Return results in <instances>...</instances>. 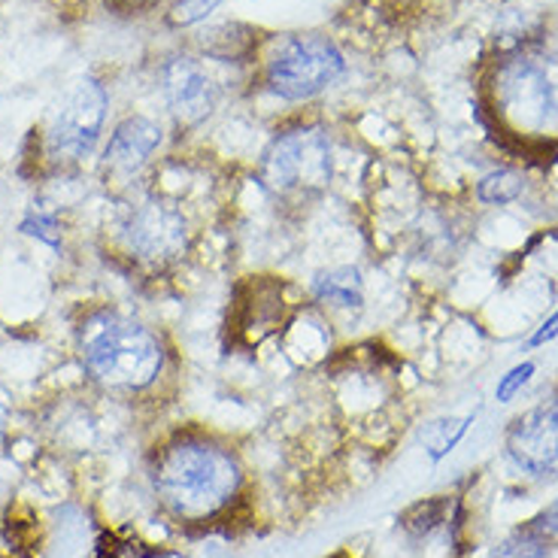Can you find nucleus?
I'll use <instances>...</instances> for the list:
<instances>
[{"instance_id":"f257e3e1","label":"nucleus","mask_w":558,"mask_h":558,"mask_svg":"<svg viewBox=\"0 0 558 558\" xmlns=\"http://www.w3.org/2000/svg\"><path fill=\"white\" fill-rule=\"evenodd\" d=\"M149 483L161 510L182 525H213L243 501L246 464L225 437L185 425L149 459Z\"/></svg>"},{"instance_id":"f03ea898","label":"nucleus","mask_w":558,"mask_h":558,"mask_svg":"<svg viewBox=\"0 0 558 558\" xmlns=\"http://www.w3.org/2000/svg\"><path fill=\"white\" fill-rule=\"evenodd\" d=\"M76 349L92 383L122 398L155 391L173 367L165 337L119 310L88 313L76 328Z\"/></svg>"},{"instance_id":"7ed1b4c3","label":"nucleus","mask_w":558,"mask_h":558,"mask_svg":"<svg viewBox=\"0 0 558 558\" xmlns=\"http://www.w3.org/2000/svg\"><path fill=\"white\" fill-rule=\"evenodd\" d=\"M495 125L522 146L558 143V46H519L495 61L486 80Z\"/></svg>"},{"instance_id":"20e7f679","label":"nucleus","mask_w":558,"mask_h":558,"mask_svg":"<svg viewBox=\"0 0 558 558\" xmlns=\"http://www.w3.org/2000/svg\"><path fill=\"white\" fill-rule=\"evenodd\" d=\"M258 182L279 207H310L335 182V140L316 122L277 131L258 158Z\"/></svg>"},{"instance_id":"39448f33","label":"nucleus","mask_w":558,"mask_h":558,"mask_svg":"<svg viewBox=\"0 0 558 558\" xmlns=\"http://www.w3.org/2000/svg\"><path fill=\"white\" fill-rule=\"evenodd\" d=\"M347 58L325 34H282L262 58V85L286 104L319 98L343 76Z\"/></svg>"},{"instance_id":"423d86ee","label":"nucleus","mask_w":558,"mask_h":558,"mask_svg":"<svg viewBox=\"0 0 558 558\" xmlns=\"http://www.w3.org/2000/svg\"><path fill=\"white\" fill-rule=\"evenodd\" d=\"M119 238L134 265L161 274L189 258L195 228L177 197L149 189L128 207Z\"/></svg>"},{"instance_id":"0eeeda50","label":"nucleus","mask_w":558,"mask_h":558,"mask_svg":"<svg viewBox=\"0 0 558 558\" xmlns=\"http://www.w3.org/2000/svg\"><path fill=\"white\" fill-rule=\"evenodd\" d=\"M110 95L100 80L85 76L68 92V98L52 112L43 134V158L58 170H70L92 158L104 134Z\"/></svg>"},{"instance_id":"6e6552de","label":"nucleus","mask_w":558,"mask_h":558,"mask_svg":"<svg viewBox=\"0 0 558 558\" xmlns=\"http://www.w3.org/2000/svg\"><path fill=\"white\" fill-rule=\"evenodd\" d=\"M504 449L522 474L558 480V389L510 422Z\"/></svg>"},{"instance_id":"1a4fd4ad","label":"nucleus","mask_w":558,"mask_h":558,"mask_svg":"<svg viewBox=\"0 0 558 558\" xmlns=\"http://www.w3.org/2000/svg\"><path fill=\"white\" fill-rule=\"evenodd\" d=\"M158 85L173 122L180 128H197L219 107V85L192 56L168 58L158 73Z\"/></svg>"},{"instance_id":"9d476101","label":"nucleus","mask_w":558,"mask_h":558,"mask_svg":"<svg viewBox=\"0 0 558 558\" xmlns=\"http://www.w3.org/2000/svg\"><path fill=\"white\" fill-rule=\"evenodd\" d=\"M165 131L149 116H128L112 128L110 140L104 146V170L110 180L128 182L153 161L161 149Z\"/></svg>"},{"instance_id":"9b49d317","label":"nucleus","mask_w":558,"mask_h":558,"mask_svg":"<svg viewBox=\"0 0 558 558\" xmlns=\"http://www.w3.org/2000/svg\"><path fill=\"white\" fill-rule=\"evenodd\" d=\"M310 298L313 304L328 313L359 316L364 310V277L359 267L337 265L325 267L310 279Z\"/></svg>"},{"instance_id":"f8f14e48","label":"nucleus","mask_w":558,"mask_h":558,"mask_svg":"<svg viewBox=\"0 0 558 558\" xmlns=\"http://www.w3.org/2000/svg\"><path fill=\"white\" fill-rule=\"evenodd\" d=\"M522 192H525V180L510 168L492 170L476 182V201L486 204V207H507V204L519 201Z\"/></svg>"},{"instance_id":"ddd939ff","label":"nucleus","mask_w":558,"mask_h":558,"mask_svg":"<svg viewBox=\"0 0 558 558\" xmlns=\"http://www.w3.org/2000/svg\"><path fill=\"white\" fill-rule=\"evenodd\" d=\"M471 422H474V416L437 418V422H432V425L425 428V434H422V444H425V452H428V459H432V461L447 459L449 452H452V449L461 444V437L468 434Z\"/></svg>"},{"instance_id":"4468645a","label":"nucleus","mask_w":558,"mask_h":558,"mask_svg":"<svg viewBox=\"0 0 558 558\" xmlns=\"http://www.w3.org/2000/svg\"><path fill=\"white\" fill-rule=\"evenodd\" d=\"M222 0H173L168 22L173 28H192L197 22H204Z\"/></svg>"},{"instance_id":"2eb2a0df","label":"nucleus","mask_w":558,"mask_h":558,"mask_svg":"<svg viewBox=\"0 0 558 558\" xmlns=\"http://www.w3.org/2000/svg\"><path fill=\"white\" fill-rule=\"evenodd\" d=\"M534 374H537V364L534 362H522L517 364V367H510V371L498 379V386H495V401H498V404H510L519 391L529 386Z\"/></svg>"},{"instance_id":"dca6fc26","label":"nucleus","mask_w":558,"mask_h":558,"mask_svg":"<svg viewBox=\"0 0 558 558\" xmlns=\"http://www.w3.org/2000/svg\"><path fill=\"white\" fill-rule=\"evenodd\" d=\"M525 531L534 534L546 549H553V546L558 544V498L549 504V507H544L537 517L529 519V522H525Z\"/></svg>"},{"instance_id":"f3484780","label":"nucleus","mask_w":558,"mask_h":558,"mask_svg":"<svg viewBox=\"0 0 558 558\" xmlns=\"http://www.w3.org/2000/svg\"><path fill=\"white\" fill-rule=\"evenodd\" d=\"M22 231L28 234V238H37L43 243H49V246H61V222H58L56 216H49V213H34L28 216L25 222H22Z\"/></svg>"},{"instance_id":"a211bd4d","label":"nucleus","mask_w":558,"mask_h":558,"mask_svg":"<svg viewBox=\"0 0 558 558\" xmlns=\"http://www.w3.org/2000/svg\"><path fill=\"white\" fill-rule=\"evenodd\" d=\"M553 340H558V310L529 337V349H541L546 343H553Z\"/></svg>"},{"instance_id":"6ab92c4d","label":"nucleus","mask_w":558,"mask_h":558,"mask_svg":"<svg viewBox=\"0 0 558 558\" xmlns=\"http://www.w3.org/2000/svg\"><path fill=\"white\" fill-rule=\"evenodd\" d=\"M116 7H122V10H153L158 3H168V0H112Z\"/></svg>"}]
</instances>
